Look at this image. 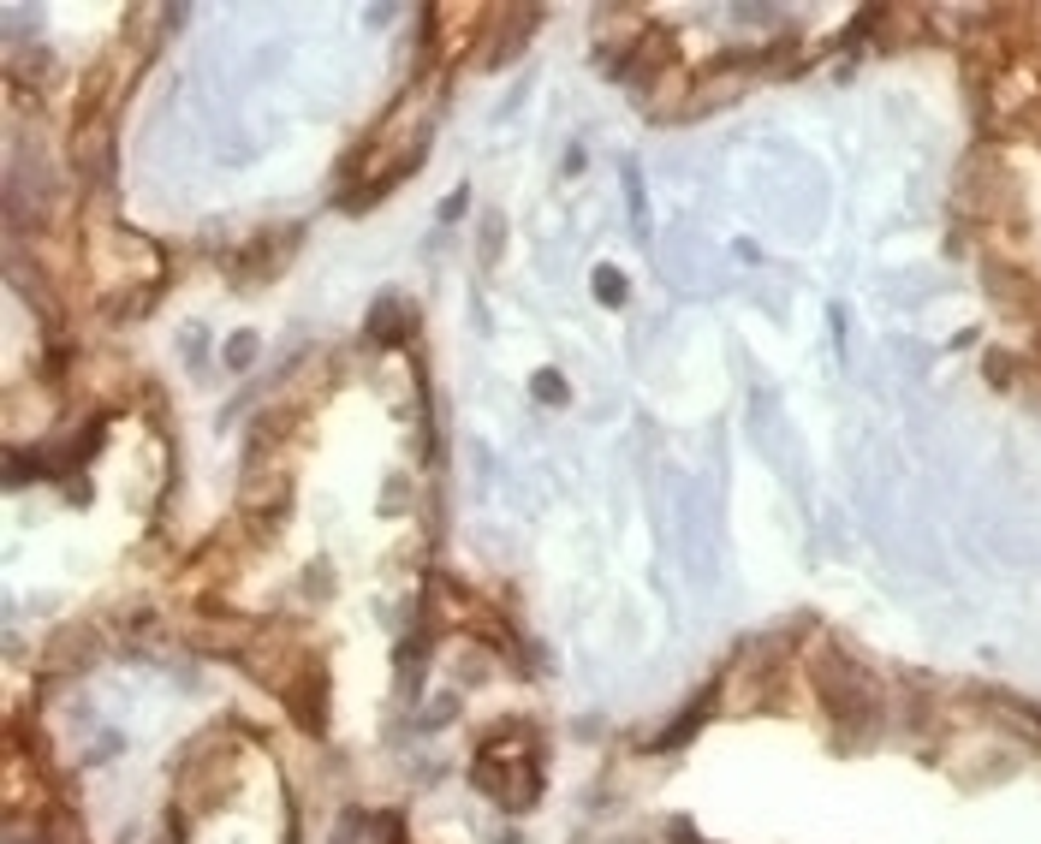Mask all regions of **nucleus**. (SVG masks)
Wrapping results in <instances>:
<instances>
[{
    "label": "nucleus",
    "mask_w": 1041,
    "mask_h": 844,
    "mask_svg": "<svg viewBox=\"0 0 1041 844\" xmlns=\"http://www.w3.org/2000/svg\"><path fill=\"white\" fill-rule=\"evenodd\" d=\"M470 780H476L483 797H494L500 808H531L542 797V749H536V737L518 732V726L494 732L488 744L476 749Z\"/></svg>",
    "instance_id": "1"
},
{
    "label": "nucleus",
    "mask_w": 1041,
    "mask_h": 844,
    "mask_svg": "<svg viewBox=\"0 0 1041 844\" xmlns=\"http://www.w3.org/2000/svg\"><path fill=\"white\" fill-rule=\"evenodd\" d=\"M815 691H822V702L840 719H851V737H869L881 719V691L863 678L857 666H851V654H815Z\"/></svg>",
    "instance_id": "2"
},
{
    "label": "nucleus",
    "mask_w": 1041,
    "mask_h": 844,
    "mask_svg": "<svg viewBox=\"0 0 1041 844\" xmlns=\"http://www.w3.org/2000/svg\"><path fill=\"white\" fill-rule=\"evenodd\" d=\"M412 334H417L412 309H405L399 298H381V304L369 309V339H375V346H405Z\"/></svg>",
    "instance_id": "3"
},
{
    "label": "nucleus",
    "mask_w": 1041,
    "mask_h": 844,
    "mask_svg": "<svg viewBox=\"0 0 1041 844\" xmlns=\"http://www.w3.org/2000/svg\"><path fill=\"white\" fill-rule=\"evenodd\" d=\"M595 298H602V304H619V298H625V280H619L613 268H602V280H595Z\"/></svg>",
    "instance_id": "4"
},
{
    "label": "nucleus",
    "mask_w": 1041,
    "mask_h": 844,
    "mask_svg": "<svg viewBox=\"0 0 1041 844\" xmlns=\"http://www.w3.org/2000/svg\"><path fill=\"white\" fill-rule=\"evenodd\" d=\"M250 357H256V339H250V334H238L232 346H227V364H232V369H245Z\"/></svg>",
    "instance_id": "5"
},
{
    "label": "nucleus",
    "mask_w": 1041,
    "mask_h": 844,
    "mask_svg": "<svg viewBox=\"0 0 1041 844\" xmlns=\"http://www.w3.org/2000/svg\"><path fill=\"white\" fill-rule=\"evenodd\" d=\"M536 393H542V399H566V387H559L554 375H542V381H536Z\"/></svg>",
    "instance_id": "6"
}]
</instances>
